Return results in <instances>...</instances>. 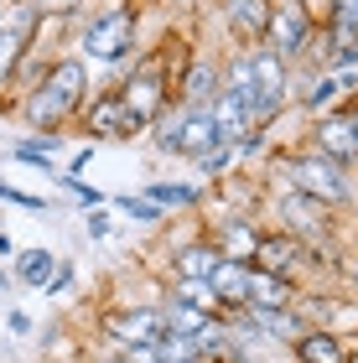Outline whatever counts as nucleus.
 <instances>
[{
    "mask_svg": "<svg viewBox=\"0 0 358 363\" xmlns=\"http://www.w3.org/2000/svg\"><path fill=\"white\" fill-rule=\"evenodd\" d=\"M177 73L182 68H172V62H161V57H145V62H130V78H120V99L130 104V114H135L145 130L172 109Z\"/></svg>",
    "mask_w": 358,
    "mask_h": 363,
    "instance_id": "obj_3",
    "label": "nucleus"
},
{
    "mask_svg": "<svg viewBox=\"0 0 358 363\" xmlns=\"http://www.w3.org/2000/svg\"><path fill=\"white\" fill-rule=\"evenodd\" d=\"M84 228H89V239H109L115 234V218L104 208H84Z\"/></svg>",
    "mask_w": 358,
    "mask_h": 363,
    "instance_id": "obj_34",
    "label": "nucleus"
},
{
    "mask_svg": "<svg viewBox=\"0 0 358 363\" xmlns=\"http://www.w3.org/2000/svg\"><path fill=\"white\" fill-rule=\"evenodd\" d=\"M42 84L52 89L62 104H68L73 114L89 104V62L78 57V52H62V57H52L47 62V73H42Z\"/></svg>",
    "mask_w": 358,
    "mask_h": 363,
    "instance_id": "obj_15",
    "label": "nucleus"
},
{
    "mask_svg": "<svg viewBox=\"0 0 358 363\" xmlns=\"http://www.w3.org/2000/svg\"><path fill=\"white\" fill-rule=\"evenodd\" d=\"M52 270H57V255H47V250H16L11 255V275H16V286H26V291H47Z\"/></svg>",
    "mask_w": 358,
    "mask_h": 363,
    "instance_id": "obj_23",
    "label": "nucleus"
},
{
    "mask_svg": "<svg viewBox=\"0 0 358 363\" xmlns=\"http://www.w3.org/2000/svg\"><path fill=\"white\" fill-rule=\"evenodd\" d=\"M343 109H348V120H353V135H358V94L348 99V104H343Z\"/></svg>",
    "mask_w": 358,
    "mask_h": 363,
    "instance_id": "obj_41",
    "label": "nucleus"
},
{
    "mask_svg": "<svg viewBox=\"0 0 358 363\" xmlns=\"http://www.w3.org/2000/svg\"><path fill=\"white\" fill-rule=\"evenodd\" d=\"M223 26H229L234 47H259L265 42V26H270V6L275 0H213Z\"/></svg>",
    "mask_w": 358,
    "mask_h": 363,
    "instance_id": "obj_14",
    "label": "nucleus"
},
{
    "mask_svg": "<svg viewBox=\"0 0 358 363\" xmlns=\"http://www.w3.org/2000/svg\"><path fill=\"white\" fill-rule=\"evenodd\" d=\"M140 197H151L156 208L177 213V208H203L208 203V187H203V182H145Z\"/></svg>",
    "mask_w": 358,
    "mask_h": 363,
    "instance_id": "obj_21",
    "label": "nucleus"
},
{
    "mask_svg": "<svg viewBox=\"0 0 358 363\" xmlns=\"http://www.w3.org/2000/svg\"><path fill=\"white\" fill-rule=\"evenodd\" d=\"M161 322H167V333H187V337H198L203 327H208V311H198V306H187V301H177V296L161 291Z\"/></svg>",
    "mask_w": 358,
    "mask_h": 363,
    "instance_id": "obj_25",
    "label": "nucleus"
},
{
    "mask_svg": "<svg viewBox=\"0 0 358 363\" xmlns=\"http://www.w3.org/2000/svg\"><path fill=\"white\" fill-rule=\"evenodd\" d=\"M192 342H198V358H208V363L229 358V322H223V317H208V327H203Z\"/></svg>",
    "mask_w": 358,
    "mask_h": 363,
    "instance_id": "obj_28",
    "label": "nucleus"
},
{
    "mask_svg": "<svg viewBox=\"0 0 358 363\" xmlns=\"http://www.w3.org/2000/svg\"><path fill=\"white\" fill-rule=\"evenodd\" d=\"M244 311L254 317V327H259V333H270L275 342H286V348H291V342H296V337L306 333V327H312V322H306L296 306H244Z\"/></svg>",
    "mask_w": 358,
    "mask_h": 363,
    "instance_id": "obj_19",
    "label": "nucleus"
},
{
    "mask_svg": "<svg viewBox=\"0 0 358 363\" xmlns=\"http://www.w3.org/2000/svg\"><path fill=\"white\" fill-rule=\"evenodd\" d=\"M16 114H21V125L31 130V135H62L78 114L62 104V99L47 89V84H31V89H21V99H16Z\"/></svg>",
    "mask_w": 358,
    "mask_h": 363,
    "instance_id": "obj_11",
    "label": "nucleus"
},
{
    "mask_svg": "<svg viewBox=\"0 0 358 363\" xmlns=\"http://www.w3.org/2000/svg\"><path fill=\"white\" fill-rule=\"evenodd\" d=\"M167 296H177V301H187V306L208 311V317H218V311H223L218 291H213V280H187V275H167Z\"/></svg>",
    "mask_w": 358,
    "mask_h": 363,
    "instance_id": "obj_24",
    "label": "nucleus"
},
{
    "mask_svg": "<svg viewBox=\"0 0 358 363\" xmlns=\"http://www.w3.org/2000/svg\"><path fill=\"white\" fill-rule=\"evenodd\" d=\"M156 358L161 363H192L198 358V342H192L187 333H161L156 337Z\"/></svg>",
    "mask_w": 358,
    "mask_h": 363,
    "instance_id": "obj_29",
    "label": "nucleus"
},
{
    "mask_svg": "<svg viewBox=\"0 0 358 363\" xmlns=\"http://www.w3.org/2000/svg\"><path fill=\"white\" fill-rule=\"evenodd\" d=\"M317 31H322V21L301 6V0H275L270 6V26H265V47L296 68V62H306V52H312Z\"/></svg>",
    "mask_w": 358,
    "mask_h": 363,
    "instance_id": "obj_5",
    "label": "nucleus"
},
{
    "mask_svg": "<svg viewBox=\"0 0 358 363\" xmlns=\"http://www.w3.org/2000/svg\"><path fill=\"white\" fill-rule=\"evenodd\" d=\"M0 6H16V0H0Z\"/></svg>",
    "mask_w": 358,
    "mask_h": 363,
    "instance_id": "obj_43",
    "label": "nucleus"
},
{
    "mask_svg": "<svg viewBox=\"0 0 358 363\" xmlns=\"http://www.w3.org/2000/svg\"><path fill=\"white\" fill-rule=\"evenodd\" d=\"M73 280H78V270L68 265V259H57L52 280H47V296H62V291H73Z\"/></svg>",
    "mask_w": 358,
    "mask_h": 363,
    "instance_id": "obj_35",
    "label": "nucleus"
},
{
    "mask_svg": "<svg viewBox=\"0 0 358 363\" xmlns=\"http://www.w3.org/2000/svg\"><path fill=\"white\" fill-rule=\"evenodd\" d=\"M31 6H37L47 21H73V16L84 11V0H31Z\"/></svg>",
    "mask_w": 358,
    "mask_h": 363,
    "instance_id": "obj_33",
    "label": "nucleus"
},
{
    "mask_svg": "<svg viewBox=\"0 0 358 363\" xmlns=\"http://www.w3.org/2000/svg\"><path fill=\"white\" fill-rule=\"evenodd\" d=\"M223 265V255L208 244V234H192L172 250V275H187V280H213Z\"/></svg>",
    "mask_w": 358,
    "mask_h": 363,
    "instance_id": "obj_18",
    "label": "nucleus"
},
{
    "mask_svg": "<svg viewBox=\"0 0 358 363\" xmlns=\"http://www.w3.org/2000/svg\"><path fill=\"white\" fill-rule=\"evenodd\" d=\"M11 255H16V239L6 234V228H0V265H11Z\"/></svg>",
    "mask_w": 358,
    "mask_h": 363,
    "instance_id": "obj_39",
    "label": "nucleus"
},
{
    "mask_svg": "<svg viewBox=\"0 0 358 363\" xmlns=\"http://www.w3.org/2000/svg\"><path fill=\"white\" fill-rule=\"evenodd\" d=\"M301 6H306V11H312V16H317V21H322V16H328V0H301Z\"/></svg>",
    "mask_w": 358,
    "mask_h": 363,
    "instance_id": "obj_40",
    "label": "nucleus"
},
{
    "mask_svg": "<svg viewBox=\"0 0 358 363\" xmlns=\"http://www.w3.org/2000/svg\"><path fill=\"white\" fill-rule=\"evenodd\" d=\"M312 145H317L322 156L343 161L348 172H358V135H353V120H348V109H343V104L312 120Z\"/></svg>",
    "mask_w": 358,
    "mask_h": 363,
    "instance_id": "obj_13",
    "label": "nucleus"
},
{
    "mask_svg": "<svg viewBox=\"0 0 358 363\" xmlns=\"http://www.w3.org/2000/svg\"><path fill=\"white\" fill-rule=\"evenodd\" d=\"M301 255H306V244L296 234H286V228L270 223L265 234H259V244H254L250 265L254 270H270V275H286V280H296V286H301Z\"/></svg>",
    "mask_w": 358,
    "mask_h": 363,
    "instance_id": "obj_12",
    "label": "nucleus"
},
{
    "mask_svg": "<svg viewBox=\"0 0 358 363\" xmlns=\"http://www.w3.org/2000/svg\"><path fill=\"white\" fill-rule=\"evenodd\" d=\"M57 151H62V135H26L11 145V161H26V167H37L47 182L57 177Z\"/></svg>",
    "mask_w": 358,
    "mask_h": 363,
    "instance_id": "obj_22",
    "label": "nucleus"
},
{
    "mask_svg": "<svg viewBox=\"0 0 358 363\" xmlns=\"http://www.w3.org/2000/svg\"><path fill=\"white\" fill-rule=\"evenodd\" d=\"M78 125L89 130V140H135V135H145V125L130 114V104L120 99V89L89 94V104L78 109Z\"/></svg>",
    "mask_w": 358,
    "mask_h": 363,
    "instance_id": "obj_7",
    "label": "nucleus"
},
{
    "mask_svg": "<svg viewBox=\"0 0 358 363\" xmlns=\"http://www.w3.org/2000/svg\"><path fill=\"white\" fill-rule=\"evenodd\" d=\"M192 167H198L203 177H213V182H223V177L234 172V145H213V151L192 156Z\"/></svg>",
    "mask_w": 358,
    "mask_h": 363,
    "instance_id": "obj_31",
    "label": "nucleus"
},
{
    "mask_svg": "<svg viewBox=\"0 0 358 363\" xmlns=\"http://www.w3.org/2000/svg\"><path fill=\"white\" fill-rule=\"evenodd\" d=\"M52 182H57V187H62V192L73 197L78 208H104V203H109V197H104L99 187H89V182H84V177H73V172H57Z\"/></svg>",
    "mask_w": 358,
    "mask_h": 363,
    "instance_id": "obj_30",
    "label": "nucleus"
},
{
    "mask_svg": "<svg viewBox=\"0 0 358 363\" xmlns=\"http://www.w3.org/2000/svg\"><path fill=\"white\" fill-rule=\"evenodd\" d=\"M353 358H358V342L337 337V333H322V327H306L291 342V363H353Z\"/></svg>",
    "mask_w": 358,
    "mask_h": 363,
    "instance_id": "obj_16",
    "label": "nucleus"
},
{
    "mask_svg": "<svg viewBox=\"0 0 358 363\" xmlns=\"http://www.w3.org/2000/svg\"><path fill=\"white\" fill-rule=\"evenodd\" d=\"M0 203H11V208H26V213H47L52 203L37 192H21V187H11V182H0Z\"/></svg>",
    "mask_w": 358,
    "mask_h": 363,
    "instance_id": "obj_32",
    "label": "nucleus"
},
{
    "mask_svg": "<svg viewBox=\"0 0 358 363\" xmlns=\"http://www.w3.org/2000/svg\"><path fill=\"white\" fill-rule=\"evenodd\" d=\"M203 234H208V244H213L223 259H244V265H250V259H254V244H259L265 228H259L254 213H213V223H208Z\"/></svg>",
    "mask_w": 358,
    "mask_h": 363,
    "instance_id": "obj_10",
    "label": "nucleus"
},
{
    "mask_svg": "<svg viewBox=\"0 0 358 363\" xmlns=\"http://www.w3.org/2000/svg\"><path fill=\"white\" fill-rule=\"evenodd\" d=\"M223 94H234L244 109H250V125H254V109H259V84H254V52L250 47H234L223 57Z\"/></svg>",
    "mask_w": 358,
    "mask_h": 363,
    "instance_id": "obj_17",
    "label": "nucleus"
},
{
    "mask_svg": "<svg viewBox=\"0 0 358 363\" xmlns=\"http://www.w3.org/2000/svg\"><path fill=\"white\" fill-rule=\"evenodd\" d=\"M296 311H301L312 327H322V333H337V337L358 342V306L343 301L337 286H332V291H301V296H296Z\"/></svg>",
    "mask_w": 358,
    "mask_h": 363,
    "instance_id": "obj_9",
    "label": "nucleus"
},
{
    "mask_svg": "<svg viewBox=\"0 0 358 363\" xmlns=\"http://www.w3.org/2000/svg\"><path fill=\"white\" fill-rule=\"evenodd\" d=\"M99 333L109 348H140V342H156L167 333L161 322V301H120L99 311Z\"/></svg>",
    "mask_w": 358,
    "mask_h": 363,
    "instance_id": "obj_6",
    "label": "nucleus"
},
{
    "mask_svg": "<svg viewBox=\"0 0 358 363\" xmlns=\"http://www.w3.org/2000/svg\"><path fill=\"white\" fill-rule=\"evenodd\" d=\"M296 296H301L296 280L250 265V296H244V306H296Z\"/></svg>",
    "mask_w": 358,
    "mask_h": 363,
    "instance_id": "obj_20",
    "label": "nucleus"
},
{
    "mask_svg": "<svg viewBox=\"0 0 358 363\" xmlns=\"http://www.w3.org/2000/svg\"><path fill=\"white\" fill-rule=\"evenodd\" d=\"M265 177H270V187H296V192L317 197V203H328L337 213L358 203V172H348L332 156H322L317 145H306V151H275Z\"/></svg>",
    "mask_w": 358,
    "mask_h": 363,
    "instance_id": "obj_1",
    "label": "nucleus"
},
{
    "mask_svg": "<svg viewBox=\"0 0 358 363\" xmlns=\"http://www.w3.org/2000/svg\"><path fill=\"white\" fill-rule=\"evenodd\" d=\"M109 203H115L130 223H145V228H161V223H167V208H156L151 197H140V192H120V197H109Z\"/></svg>",
    "mask_w": 358,
    "mask_h": 363,
    "instance_id": "obj_27",
    "label": "nucleus"
},
{
    "mask_svg": "<svg viewBox=\"0 0 358 363\" xmlns=\"http://www.w3.org/2000/svg\"><path fill=\"white\" fill-rule=\"evenodd\" d=\"M270 223L296 234L301 244H317V239H332L337 234V208L317 203L296 187H270Z\"/></svg>",
    "mask_w": 358,
    "mask_h": 363,
    "instance_id": "obj_4",
    "label": "nucleus"
},
{
    "mask_svg": "<svg viewBox=\"0 0 358 363\" xmlns=\"http://www.w3.org/2000/svg\"><path fill=\"white\" fill-rule=\"evenodd\" d=\"M192 363H208V358H192Z\"/></svg>",
    "mask_w": 358,
    "mask_h": 363,
    "instance_id": "obj_44",
    "label": "nucleus"
},
{
    "mask_svg": "<svg viewBox=\"0 0 358 363\" xmlns=\"http://www.w3.org/2000/svg\"><path fill=\"white\" fill-rule=\"evenodd\" d=\"M78 57L84 62H104V68L135 62V11L130 6H109L99 16H89V21L78 26Z\"/></svg>",
    "mask_w": 358,
    "mask_h": 363,
    "instance_id": "obj_2",
    "label": "nucleus"
},
{
    "mask_svg": "<svg viewBox=\"0 0 358 363\" xmlns=\"http://www.w3.org/2000/svg\"><path fill=\"white\" fill-rule=\"evenodd\" d=\"M218 363H229V358H218Z\"/></svg>",
    "mask_w": 358,
    "mask_h": 363,
    "instance_id": "obj_45",
    "label": "nucleus"
},
{
    "mask_svg": "<svg viewBox=\"0 0 358 363\" xmlns=\"http://www.w3.org/2000/svg\"><path fill=\"white\" fill-rule=\"evenodd\" d=\"M0 11H6V6H0Z\"/></svg>",
    "mask_w": 358,
    "mask_h": 363,
    "instance_id": "obj_46",
    "label": "nucleus"
},
{
    "mask_svg": "<svg viewBox=\"0 0 358 363\" xmlns=\"http://www.w3.org/2000/svg\"><path fill=\"white\" fill-rule=\"evenodd\" d=\"M177 104L182 109H213V99L223 94V57L218 52H192L177 73Z\"/></svg>",
    "mask_w": 358,
    "mask_h": 363,
    "instance_id": "obj_8",
    "label": "nucleus"
},
{
    "mask_svg": "<svg viewBox=\"0 0 358 363\" xmlns=\"http://www.w3.org/2000/svg\"><path fill=\"white\" fill-rule=\"evenodd\" d=\"M11 286H16V275H11L6 265H0V291H11Z\"/></svg>",
    "mask_w": 358,
    "mask_h": 363,
    "instance_id": "obj_42",
    "label": "nucleus"
},
{
    "mask_svg": "<svg viewBox=\"0 0 358 363\" xmlns=\"http://www.w3.org/2000/svg\"><path fill=\"white\" fill-rule=\"evenodd\" d=\"M6 327H11L16 337H26V333H31V317H26V311H16V306H11V311H6Z\"/></svg>",
    "mask_w": 358,
    "mask_h": 363,
    "instance_id": "obj_37",
    "label": "nucleus"
},
{
    "mask_svg": "<svg viewBox=\"0 0 358 363\" xmlns=\"http://www.w3.org/2000/svg\"><path fill=\"white\" fill-rule=\"evenodd\" d=\"M120 353V363H161L156 358V342H140V348H115Z\"/></svg>",
    "mask_w": 358,
    "mask_h": 363,
    "instance_id": "obj_36",
    "label": "nucleus"
},
{
    "mask_svg": "<svg viewBox=\"0 0 358 363\" xmlns=\"http://www.w3.org/2000/svg\"><path fill=\"white\" fill-rule=\"evenodd\" d=\"M337 280H343V286H358V255L343 259V275H337Z\"/></svg>",
    "mask_w": 358,
    "mask_h": 363,
    "instance_id": "obj_38",
    "label": "nucleus"
},
{
    "mask_svg": "<svg viewBox=\"0 0 358 363\" xmlns=\"http://www.w3.org/2000/svg\"><path fill=\"white\" fill-rule=\"evenodd\" d=\"M26 52H31V42L0 26V94H11V89H16V78H21V62H26Z\"/></svg>",
    "mask_w": 358,
    "mask_h": 363,
    "instance_id": "obj_26",
    "label": "nucleus"
}]
</instances>
